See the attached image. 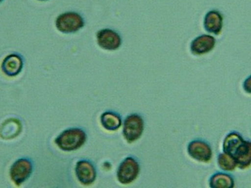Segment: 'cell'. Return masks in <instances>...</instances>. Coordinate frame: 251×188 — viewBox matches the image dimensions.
<instances>
[{"label": "cell", "mask_w": 251, "mask_h": 188, "mask_svg": "<svg viewBox=\"0 0 251 188\" xmlns=\"http://www.w3.org/2000/svg\"><path fill=\"white\" fill-rule=\"evenodd\" d=\"M224 153L227 154L236 163L240 169H247L251 163V144L244 140L236 132H232L224 139Z\"/></svg>", "instance_id": "6da1fadb"}, {"label": "cell", "mask_w": 251, "mask_h": 188, "mask_svg": "<svg viewBox=\"0 0 251 188\" xmlns=\"http://www.w3.org/2000/svg\"><path fill=\"white\" fill-rule=\"evenodd\" d=\"M86 134L80 128H71L62 132L55 140L56 144L65 151L80 148L86 141Z\"/></svg>", "instance_id": "7a4b0ae2"}, {"label": "cell", "mask_w": 251, "mask_h": 188, "mask_svg": "<svg viewBox=\"0 0 251 188\" xmlns=\"http://www.w3.org/2000/svg\"><path fill=\"white\" fill-rule=\"evenodd\" d=\"M84 18L77 12H67L58 16L55 21L57 30L63 33H75L84 27Z\"/></svg>", "instance_id": "3957f363"}, {"label": "cell", "mask_w": 251, "mask_h": 188, "mask_svg": "<svg viewBox=\"0 0 251 188\" xmlns=\"http://www.w3.org/2000/svg\"><path fill=\"white\" fill-rule=\"evenodd\" d=\"M145 123L141 116L132 114L125 118L123 125V136L128 143L135 142L142 136Z\"/></svg>", "instance_id": "277c9868"}, {"label": "cell", "mask_w": 251, "mask_h": 188, "mask_svg": "<svg viewBox=\"0 0 251 188\" xmlns=\"http://www.w3.org/2000/svg\"><path fill=\"white\" fill-rule=\"evenodd\" d=\"M140 165L133 157H127L121 163L117 171L118 180L122 184L128 185L138 178Z\"/></svg>", "instance_id": "5b68a950"}, {"label": "cell", "mask_w": 251, "mask_h": 188, "mask_svg": "<svg viewBox=\"0 0 251 188\" xmlns=\"http://www.w3.org/2000/svg\"><path fill=\"white\" fill-rule=\"evenodd\" d=\"M96 38L99 46L104 50H116L122 46L121 36L112 29L105 28L98 31Z\"/></svg>", "instance_id": "8992f818"}, {"label": "cell", "mask_w": 251, "mask_h": 188, "mask_svg": "<svg viewBox=\"0 0 251 188\" xmlns=\"http://www.w3.org/2000/svg\"><path fill=\"white\" fill-rule=\"evenodd\" d=\"M33 171L32 163L26 158L16 161L11 167L10 176L13 182L19 186L25 181Z\"/></svg>", "instance_id": "52a82bcc"}, {"label": "cell", "mask_w": 251, "mask_h": 188, "mask_svg": "<svg viewBox=\"0 0 251 188\" xmlns=\"http://www.w3.org/2000/svg\"><path fill=\"white\" fill-rule=\"evenodd\" d=\"M187 151L190 157L199 162L208 163L212 158V148L203 141H192L188 145Z\"/></svg>", "instance_id": "ba28073f"}, {"label": "cell", "mask_w": 251, "mask_h": 188, "mask_svg": "<svg viewBox=\"0 0 251 188\" xmlns=\"http://www.w3.org/2000/svg\"><path fill=\"white\" fill-rule=\"evenodd\" d=\"M75 173L78 181L84 185H91L96 178L95 167L93 163L87 160L78 161Z\"/></svg>", "instance_id": "9c48e42d"}, {"label": "cell", "mask_w": 251, "mask_h": 188, "mask_svg": "<svg viewBox=\"0 0 251 188\" xmlns=\"http://www.w3.org/2000/svg\"><path fill=\"white\" fill-rule=\"evenodd\" d=\"M216 40L209 35L199 36L192 42L190 50L194 55H201L210 52L214 48Z\"/></svg>", "instance_id": "30bf717a"}, {"label": "cell", "mask_w": 251, "mask_h": 188, "mask_svg": "<svg viewBox=\"0 0 251 188\" xmlns=\"http://www.w3.org/2000/svg\"><path fill=\"white\" fill-rule=\"evenodd\" d=\"M23 67V59L21 56L16 53L6 56L1 64L2 70L4 74L9 77H15L19 75Z\"/></svg>", "instance_id": "8fae6325"}, {"label": "cell", "mask_w": 251, "mask_h": 188, "mask_svg": "<svg viewBox=\"0 0 251 188\" xmlns=\"http://www.w3.org/2000/svg\"><path fill=\"white\" fill-rule=\"evenodd\" d=\"M203 26L208 32L219 35L223 27V15L217 10L210 11L204 18Z\"/></svg>", "instance_id": "7c38bea8"}, {"label": "cell", "mask_w": 251, "mask_h": 188, "mask_svg": "<svg viewBox=\"0 0 251 188\" xmlns=\"http://www.w3.org/2000/svg\"><path fill=\"white\" fill-rule=\"evenodd\" d=\"M21 128L22 124L19 120L10 118L2 124L0 129V136L4 140L14 138L19 135Z\"/></svg>", "instance_id": "4fadbf2b"}, {"label": "cell", "mask_w": 251, "mask_h": 188, "mask_svg": "<svg viewBox=\"0 0 251 188\" xmlns=\"http://www.w3.org/2000/svg\"><path fill=\"white\" fill-rule=\"evenodd\" d=\"M234 185L232 177L224 172H217L213 174L209 180L210 187L212 188H232Z\"/></svg>", "instance_id": "5bb4252c"}, {"label": "cell", "mask_w": 251, "mask_h": 188, "mask_svg": "<svg viewBox=\"0 0 251 188\" xmlns=\"http://www.w3.org/2000/svg\"><path fill=\"white\" fill-rule=\"evenodd\" d=\"M100 122L104 128L111 131H116L120 128L122 124L120 116L111 111H107L103 113L100 117Z\"/></svg>", "instance_id": "9a60e30c"}, {"label": "cell", "mask_w": 251, "mask_h": 188, "mask_svg": "<svg viewBox=\"0 0 251 188\" xmlns=\"http://www.w3.org/2000/svg\"><path fill=\"white\" fill-rule=\"evenodd\" d=\"M219 167L225 171H233L236 168L237 164L235 161L226 153L220 154L217 158Z\"/></svg>", "instance_id": "2e32d148"}, {"label": "cell", "mask_w": 251, "mask_h": 188, "mask_svg": "<svg viewBox=\"0 0 251 188\" xmlns=\"http://www.w3.org/2000/svg\"><path fill=\"white\" fill-rule=\"evenodd\" d=\"M251 78L249 77L244 83L243 87L244 90L248 93H251Z\"/></svg>", "instance_id": "e0dca14e"}, {"label": "cell", "mask_w": 251, "mask_h": 188, "mask_svg": "<svg viewBox=\"0 0 251 188\" xmlns=\"http://www.w3.org/2000/svg\"><path fill=\"white\" fill-rule=\"evenodd\" d=\"M39 1H47V0H39Z\"/></svg>", "instance_id": "ac0fdd59"}, {"label": "cell", "mask_w": 251, "mask_h": 188, "mask_svg": "<svg viewBox=\"0 0 251 188\" xmlns=\"http://www.w3.org/2000/svg\"><path fill=\"white\" fill-rule=\"evenodd\" d=\"M4 0H0V3H1Z\"/></svg>", "instance_id": "d6986e66"}]
</instances>
